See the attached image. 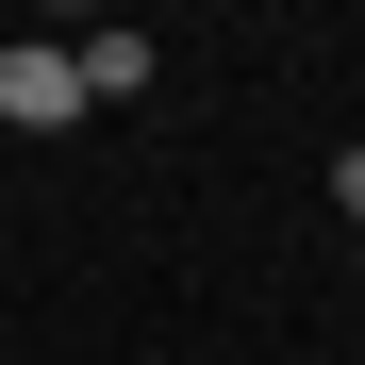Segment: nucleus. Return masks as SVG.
I'll list each match as a JSON object with an SVG mask.
<instances>
[{"instance_id": "2", "label": "nucleus", "mask_w": 365, "mask_h": 365, "mask_svg": "<svg viewBox=\"0 0 365 365\" xmlns=\"http://www.w3.org/2000/svg\"><path fill=\"white\" fill-rule=\"evenodd\" d=\"M150 83V34H83V100H133Z\"/></svg>"}, {"instance_id": "1", "label": "nucleus", "mask_w": 365, "mask_h": 365, "mask_svg": "<svg viewBox=\"0 0 365 365\" xmlns=\"http://www.w3.org/2000/svg\"><path fill=\"white\" fill-rule=\"evenodd\" d=\"M0 116H17V133H67V116H83V50L17 34V50H0Z\"/></svg>"}]
</instances>
